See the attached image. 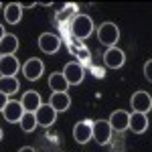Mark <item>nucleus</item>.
Segmentation results:
<instances>
[{"mask_svg":"<svg viewBox=\"0 0 152 152\" xmlns=\"http://www.w3.org/2000/svg\"><path fill=\"white\" fill-rule=\"evenodd\" d=\"M18 49V37L16 35H4L0 39V57L14 55Z\"/></svg>","mask_w":152,"mask_h":152,"instance_id":"15","label":"nucleus"},{"mask_svg":"<svg viewBox=\"0 0 152 152\" xmlns=\"http://www.w3.org/2000/svg\"><path fill=\"white\" fill-rule=\"evenodd\" d=\"M0 140H2V130H0Z\"/></svg>","mask_w":152,"mask_h":152,"instance_id":"30","label":"nucleus"},{"mask_svg":"<svg viewBox=\"0 0 152 152\" xmlns=\"http://www.w3.org/2000/svg\"><path fill=\"white\" fill-rule=\"evenodd\" d=\"M35 120H37V126H53L55 124V120H57V112L51 107L49 104H41L39 105V110L35 112Z\"/></svg>","mask_w":152,"mask_h":152,"instance_id":"5","label":"nucleus"},{"mask_svg":"<svg viewBox=\"0 0 152 152\" xmlns=\"http://www.w3.org/2000/svg\"><path fill=\"white\" fill-rule=\"evenodd\" d=\"M110 126L112 130H116V132H126L128 130V122H130V114L126 110H116V112H112V116H110Z\"/></svg>","mask_w":152,"mask_h":152,"instance_id":"13","label":"nucleus"},{"mask_svg":"<svg viewBox=\"0 0 152 152\" xmlns=\"http://www.w3.org/2000/svg\"><path fill=\"white\" fill-rule=\"evenodd\" d=\"M132 107H134V112H138V114H148L152 110V97L150 94H146V91H136V94L132 95Z\"/></svg>","mask_w":152,"mask_h":152,"instance_id":"11","label":"nucleus"},{"mask_svg":"<svg viewBox=\"0 0 152 152\" xmlns=\"http://www.w3.org/2000/svg\"><path fill=\"white\" fill-rule=\"evenodd\" d=\"M23 114H24L23 104H20V102H16V99H8V104L4 105V110H2V116H4V120H6V122H10V124L20 122Z\"/></svg>","mask_w":152,"mask_h":152,"instance_id":"9","label":"nucleus"},{"mask_svg":"<svg viewBox=\"0 0 152 152\" xmlns=\"http://www.w3.org/2000/svg\"><path fill=\"white\" fill-rule=\"evenodd\" d=\"M97 39H99V43H104L107 49L116 47L118 39H120V28H118L114 23H104L97 28Z\"/></svg>","mask_w":152,"mask_h":152,"instance_id":"2","label":"nucleus"},{"mask_svg":"<svg viewBox=\"0 0 152 152\" xmlns=\"http://www.w3.org/2000/svg\"><path fill=\"white\" fill-rule=\"evenodd\" d=\"M59 47H61V39L57 35H53V33H43V35L39 37V49L43 51V53H47V55H53V53H57Z\"/></svg>","mask_w":152,"mask_h":152,"instance_id":"8","label":"nucleus"},{"mask_svg":"<svg viewBox=\"0 0 152 152\" xmlns=\"http://www.w3.org/2000/svg\"><path fill=\"white\" fill-rule=\"evenodd\" d=\"M18 152H37L35 148H31V146H24V148H20Z\"/></svg>","mask_w":152,"mask_h":152,"instance_id":"28","label":"nucleus"},{"mask_svg":"<svg viewBox=\"0 0 152 152\" xmlns=\"http://www.w3.org/2000/svg\"><path fill=\"white\" fill-rule=\"evenodd\" d=\"M49 87L53 89V94H65L67 87H69V83L65 81L63 73H53V75L49 77Z\"/></svg>","mask_w":152,"mask_h":152,"instance_id":"19","label":"nucleus"},{"mask_svg":"<svg viewBox=\"0 0 152 152\" xmlns=\"http://www.w3.org/2000/svg\"><path fill=\"white\" fill-rule=\"evenodd\" d=\"M104 63H105V67H110V69H120V67H124V63H126V55H124L122 49L110 47L104 53Z\"/></svg>","mask_w":152,"mask_h":152,"instance_id":"6","label":"nucleus"},{"mask_svg":"<svg viewBox=\"0 0 152 152\" xmlns=\"http://www.w3.org/2000/svg\"><path fill=\"white\" fill-rule=\"evenodd\" d=\"M112 132L114 130H112L107 120H97V122H94V126H91V138L99 146H105L107 142L112 140Z\"/></svg>","mask_w":152,"mask_h":152,"instance_id":"3","label":"nucleus"},{"mask_svg":"<svg viewBox=\"0 0 152 152\" xmlns=\"http://www.w3.org/2000/svg\"><path fill=\"white\" fill-rule=\"evenodd\" d=\"M91 126H94L91 120L77 122V124L73 126V138H75V142H79V144H87V142L91 140Z\"/></svg>","mask_w":152,"mask_h":152,"instance_id":"10","label":"nucleus"},{"mask_svg":"<svg viewBox=\"0 0 152 152\" xmlns=\"http://www.w3.org/2000/svg\"><path fill=\"white\" fill-rule=\"evenodd\" d=\"M71 51L75 53V57H79V59H81V65H83V63H89V51H87V49L71 45Z\"/></svg>","mask_w":152,"mask_h":152,"instance_id":"23","label":"nucleus"},{"mask_svg":"<svg viewBox=\"0 0 152 152\" xmlns=\"http://www.w3.org/2000/svg\"><path fill=\"white\" fill-rule=\"evenodd\" d=\"M94 75H95V77H104V69H102V67H95Z\"/></svg>","mask_w":152,"mask_h":152,"instance_id":"27","label":"nucleus"},{"mask_svg":"<svg viewBox=\"0 0 152 152\" xmlns=\"http://www.w3.org/2000/svg\"><path fill=\"white\" fill-rule=\"evenodd\" d=\"M6 35V33H4V26H2V24H0V39H2V37Z\"/></svg>","mask_w":152,"mask_h":152,"instance_id":"29","label":"nucleus"},{"mask_svg":"<svg viewBox=\"0 0 152 152\" xmlns=\"http://www.w3.org/2000/svg\"><path fill=\"white\" fill-rule=\"evenodd\" d=\"M63 77H65V81L69 85H79L83 81V77H85V67L81 63H75V61L67 63L65 69H63Z\"/></svg>","mask_w":152,"mask_h":152,"instance_id":"4","label":"nucleus"},{"mask_svg":"<svg viewBox=\"0 0 152 152\" xmlns=\"http://www.w3.org/2000/svg\"><path fill=\"white\" fill-rule=\"evenodd\" d=\"M0 6H2V4H0Z\"/></svg>","mask_w":152,"mask_h":152,"instance_id":"31","label":"nucleus"},{"mask_svg":"<svg viewBox=\"0 0 152 152\" xmlns=\"http://www.w3.org/2000/svg\"><path fill=\"white\" fill-rule=\"evenodd\" d=\"M20 130L23 132H33L37 128V120H35V114H28V112H24L23 118H20Z\"/></svg>","mask_w":152,"mask_h":152,"instance_id":"21","label":"nucleus"},{"mask_svg":"<svg viewBox=\"0 0 152 152\" xmlns=\"http://www.w3.org/2000/svg\"><path fill=\"white\" fill-rule=\"evenodd\" d=\"M4 18H6L8 24H18L20 23V18H23V8H20V4H18V2L6 4V8H4Z\"/></svg>","mask_w":152,"mask_h":152,"instance_id":"18","label":"nucleus"},{"mask_svg":"<svg viewBox=\"0 0 152 152\" xmlns=\"http://www.w3.org/2000/svg\"><path fill=\"white\" fill-rule=\"evenodd\" d=\"M75 14H77V10H75V6H73V4H69L67 8H63V10H59L55 18H57V23H67V20L71 23V18H73Z\"/></svg>","mask_w":152,"mask_h":152,"instance_id":"22","label":"nucleus"},{"mask_svg":"<svg viewBox=\"0 0 152 152\" xmlns=\"http://www.w3.org/2000/svg\"><path fill=\"white\" fill-rule=\"evenodd\" d=\"M150 69H152V61H146V65H144V75H146V79H148V81L152 79V73H150Z\"/></svg>","mask_w":152,"mask_h":152,"instance_id":"24","label":"nucleus"},{"mask_svg":"<svg viewBox=\"0 0 152 152\" xmlns=\"http://www.w3.org/2000/svg\"><path fill=\"white\" fill-rule=\"evenodd\" d=\"M16 71H20V63L14 55L0 57V77H16Z\"/></svg>","mask_w":152,"mask_h":152,"instance_id":"12","label":"nucleus"},{"mask_svg":"<svg viewBox=\"0 0 152 152\" xmlns=\"http://www.w3.org/2000/svg\"><path fill=\"white\" fill-rule=\"evenodd\" d=\"M8 104V95H4V94H0V112L4 110V105Z\"/></svg>","mask_w":152,"mask_h":152,"instance_id":"25","label":"nucleus"},{"mask_svg":"<svg viewBox=\"0 0 152 152\" xmlns=\"http://www.w3.org/2000/svg\"><path fill=\"white\" fill-rule=\"evenodd\" d=\"M71 35L73 39H77V41H85L87 37L94 33V20H91V16H87V14H75L73 18H71Z\"/></svg>","mask_w":152,"mask_h":152,"instance_id":"1","label":"nucleus"},{"mask_svg":"<svg viewBox=\"0 0 152 152\" xmlns=\"http://www.w3.org/2000/svg\"><path fill=\"white\" fill-rule=\"evenodd\" d=\"M20 104H23L24 112L35 114L37 110H39V105L43 104V102H41V95L37 94V91H26V94L23 95V99H20Z\"/></svg>","mask_w":152,"mask_h":152,"instance_id":"16","label":"nucleus"},{"mask_svg":"<svg viewBox=\"0 0 152 152\" xmlns=\"http://www.w3.org/2000/svg\"><path fill=\"white\" fill-rule=\"evenodd\" d=\"M49 105L55 110V112H65V110H69L71 105V97L67 95V91L65 94H53L51 97H49Z\"/></svg>","mask_w":152,"mask_h":152,"instance_id":"17","label":"nucleus"},{"mask_svg":"<svg viewBox=\"0 0 152 152\" xmlns=\"http://www.w3.org/2000/svg\"><path fill=\"white\" fill-rule=\"evenodd\" d=\"M20 71L24 73V77H26L28 81H37V79H41V75H43V71H45V65H43L41 59H28L23 65Z\"/></svg>","mask_w":152,"mask_h":152,"instance_id":"7","label":"nucleus"},{"mask_svg":"<svg viewBox=\"0 0 152 152\" xmlns=\"http://www.w3.org/2000/svg\"><path fill=\"white\" fill-rule=\"evenodd\" d=\"M128 128L132 130L134 134H144V132L148 130V118H146V114H138V112L130 114Z\"/></svg>","mask_w":152,"mask_h":152,"instance_id":"14","label":"nucleus"},{"mask_svg":"<svg viewBox=\"0 0 152 152\" xmlns=\"http://www.w3.org/2000/svg\"><path fill=\"white\" fill-rule=\"evenodd\" d=\"M20 4V8H33V6H39L37 2H18Z\"/></svg>","mask_w":152,"mask_h":152,"instance_id":"26","label":"nucleus"},{"mask_svg":"<svg viewBox=\"0 0 152 152\" xmlns=\"http://www.w3.org/2000/svg\"><path fill=\"white\" fill-rule=\"evenodd\" d=\"M20 89V83L16 77H0V94L4 95H12Z\"/></svg>","mask_w":152,"mask_h":152,"instance_id":"20","label":"nucleus"}]
</instances>
